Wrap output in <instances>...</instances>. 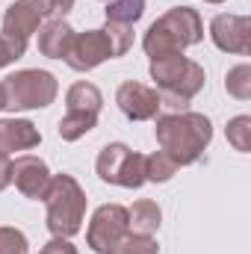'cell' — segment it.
<instances>
[{
    "label": "cell",
    "mask_w": 251,
    "mask_h": 254,
    "mask_svg": "<svg viewBox=\"0 0 251 254\" xmlns=\"http://www.w3.org/2000/svg\"><path fill=\"white\" fill-rule=\"evenodd\" d=\"M154 133H157V142H160V151H166L178 169L181 166H192L204 157L207 145L213 142V125L207 116L201 113H175V116H157V125H154Z\"/></svg>",
    "instance_id": "6da1fadb"
},
{
    "label": "cell",
    "mask_w": 251,
    "mask_h": 254,
    "mask_svg": "<svg viewBox=\"0 0 251 254\" xmlns=\"http://www.w3.org/2000/svg\"><path fill=\"white\" fill-rule=\"evenodd\" d=\"M151 80L160 95V113L175 116V113L189 110L192 98L204 89L207 74L198 63L187 60L184 54H175V57H163L151 63Z\"/></svg>",
    "instance_id": "7a4b0ae2"
},
{
    "label": "cell",
    "mask_w": 251,
    "mask_h": 254,
    "mask_svg": "<svg viewBox=\"0 0 251 254\" xmlns=\"http://www.w3.org/2000/svg\"><path fill=\"white\" fill-rule=\"evenodd\" d=\"M201 39H204L201 15L189 6H175L148 27L145 39H142V48L154 63V60H163V57L184 54V48L198 45Z\"/></svg>",
    "instance_id": "3957f363"
},
{
    "label": "cell",
    "mask_w": 251,
    "mask_h": 254,
    "mask_svg": "<svg viewBox=\"0 0 251 254\" xmlns=\"http://www.w3.org/2000/svg\"><path fill=\"white\" fill-rule=\"evenodd\" d=\"M42 201L48 204V231L54 237L71 240L80 234L86 219V192L71 175H54Z\"/></svg>",
    "instance_id": "277c9868"
},
{
    "label": "cell",
    "mask_w": 251,
    "mask_h": 254,
    "mask_svg": "<svg viewBox=\"0 0 251 254\" xmlns=\"http://www.w3.org/2000/svg\"><path fill=\"white\" fill-rule=\"evenodd\" d=\"M3 92H6V110L12 113H24V110H45L57 101V77L51 71L42 68H24L15 71L3 80Z\"/></svg>",
    "instance_id": "5b68a950"
},
{
    "label": "cell",
    "mask_w": 251,
    "mask_h": 254,
    "mask_svg": "<svg viewBox=\"0 0 251 254\" xmlns=\"http://www.w3.org/2000/svg\"><path fill=\"white\" fill-rule=\"evenodd\" d=\"M74 9V0H15L6 15H3V36H15L30 42L33 33H39V27L51 18H63Z\"/></svg>",
    "instance_id": "8992f818"
},
{
    "label": "cell",
    "mask_w": 251,
    "mask_h": 254,
    "mask_svg": "<svg viewBox=\"0 0 251 254\" xmlns=\"http://www.w3.org/2000/svg\"><path fill=\"white\" fill-rule=\"evenodd\" d=\"M95 172L104 184L125 187V190H139L145 184V157L133 151L125 142H110L101 148Z\"/></svg>",
    "instance_id": "52a82bcc"
},
{
    "label": "cell",
    "mask_w": 251,
    "mask_h": 254,
    "mask_svg": "<svg viewBox=\"0 0 251 254\" xmlns=\"http://www.w3.org/2000/svg\"><path fill=\"white\" fill-rule=\"evenodd\" d=\"M127 231V207L122 204H101L92 213L89 231H86V246L95 254H107Z\"/></svg>",
    "instance_id": "ba28073f"
},
{
    "label": "cell",
    "mask_w": 251,
    "mask_h": 254,
    "mask_svg": "<svg viewBox=\"0 0 251 254\" xmlns=\"http://www.w3.org/2000/svg\"><path fill=\"white\" fill-rule=\"evenodd\" d=\"M113 60V45L107 39L104 30H86V33H77L68 54H65V65L71 71H92L101 63Z\"/></svg>",
    "instance_id": "9c48e42d"
},
{
    "label": "cell",
    "mask_w": 251,
    "mask_h": 254,
    "mask_svg": "<svg viewBox=\"0 0 251 254\" xmlns=\"http://www.w3.org/2000/svg\"><path fill=\"white\" fill-rule=\"evenodd\" d=\"M210 39L219 51L225 54H251V21L246 15L222 12L210 21Z\"/></svg>",
    "instance_id": "30bf717a"
},
{
    "label": "cell",
    "mask_w": 251,
    "mask_h": 254,
    "mask_svg": "<svg viewBox=\"0 0 251 254\" xmlns=\"http://www.w3.org/2000/svg\"><path fill=\"white\" fill-rule=\"evenodd\" d=\"M116 104L130 122H151L160 116V95L157 89L136 83V80H125L116 92Z\"/></svg>",
    "instance_id": "8fae6325"
},
{
    "label": "cell",
    "mask_w": 251,
    "mask_h": 254,
    "mask_svg": "<svg viewBox=\"0 0 251 254\" xmlns=\"http://www.w3.org/2000/svg\"><path fill=\"white\" fill-rule=\"evenodd\" d=\"M51 169L42 157H33V154H21L15 157L12 163V184L15 190L21 192L24 198H33V201H42L45 192H48V184H51Z\"/></svg>",
    "instance_id": "7c38bea8"
},
{
    "label": "cell",
    "mask_w": 251,
    "mask_h": 254,
    "mask_svg": "<svg viewBox=\"0 0 251 254\" xmlns=\"http://www.w3.org/2000/svg\"><path fill=\"white\" fill-rule=\"evenodd\" d=\"M42 142L39 127L27 119H0V154L9 157L15 151H30Z\"/></svg>",
    "instance_id": "4fadbf2b"
},
{
    "label": "cell",
    "mask_w": 251,
    "mask_h": 254,
    "mask_svg": "<svg viewBox=\"0 0 251 254\" xmlns=\"http://www.w3.org/2000/svg\"><path fill=\"white\" fill-rule=\"evenodd\" d=\"M74 27L65 18H51L39 27V51L48 60H65L71 42H74Z\"/></svg>",
    "instance_id": "5bb4252c"
},
{
    "label": "cell",
    "mask_w": 251,
    "mask_h": 254,
    "mask_svg": "<svg viewBox=\"0 0 251 254\" xmlns=\"http://www.w3.org/2000/svg\"><path fill=\"white\" fill-rule=\"evenodd\" d=\"M160 222H163V210L157 201L151 198H139L130 210H127V228L133 234H145V237H154L160 231Z\"/></svg>",
    "instance_id": "9a60e30c"
},
{
    "label": "cell",
    "mask_w": 251,
    "mask_h": 254,
    "mask_svg": "<svg viewBox=\"0 0 251 254\" xmlns=\"http://www.w3.org/2000/svg\"><path fill=\"white\" fill-rule=\"evenodd\" d=\"M65 104H68V110H77V113H95V116H98L101 107H104V95H101V89H98L95 83L80 80V83H74V86L68 89Z\"/></svg>",
    "instance_id": "2e32d148"
},
{
    "label": "cell",
    "mask_w": 251,
    "mask_h": 254,
    "mask_svg": "<svg viewBox=\"0 0 251 254\" xmlns=\"http://www.w3.org/2000/svg\"><path fill=\"white\" fill-rule=\"evenodd\" d=\"M98 127V116L95 113H77V110H68L63 119H60V136H63V142H77V139H83L86 133H92Z\"/></svg>",
    "instance_id": "e0dca14e"
},
{
    "label": "cell",
    "mask_w": 251,
    "mask_h": 254,
    "mask_svg": "<svg viewBox=\"0 0 251 254\" xmlns=\"http://www.w3.org/2000/svg\"><path fill=\"white\" fill-rule=\"evenodd\" d=\"M178 175V163L166 154V151H154L145 157V184H166Z\"/></svg>",
    "instance_id": "ac0fdd59"
},
{
    "label": "cell",
    "mask_w": 251,
    "mask_h": 254,
    "mask_svg": "<svg viewBox=\"0 0 251 254\" xmlns=\"http://www.w3.org/2000/svg\"><path fill=\"white\" fill-rule=\"evenodd\" d=\"M104 12H107V21L133 27L145 15V0H110Z\"/></svg>",
    "instance_id": "d6986e66"
},
{
    "label": "cell",
    "mask_w": 251,
    "mask_h": 254,
    "mask_svg": "<svg viewBox=\"0 0 251 254\" xmlns=\"http://www.w3.org/2000/svg\"><path fill=\"white\" fill-rule=\"evenodd\" d=\"M160 252V246H157V240L154 237H145V234H133V231H127L125 237L110 249L107 254H157Z\"/></svg>",
    "instance_id": "ffe728a7"
},
{
    "label": "cell",
    "mask_w": 251,
    "mask_h": 254,
    "mask_svg": "<svg viewBox=\"0 0 251 254\" xmlns=\"http://www.w3.org/2000/svg\"><path fill=\"white\" fill-rule=\"evenodd\" d=\"M225 89L228 95H234L237 101H249L251 98V65L243 63V65H234L225 77Z\"/></svg>",
    "instance_id": "44dd1931"
},
{
    "label": "cell",
    "mask_w": 251,
    "mask_h": 254,
    "mask_svg": "<svg viewBox=\"0 0 251 254\" xmlns=\"http://www.w3.org/2000/svg\"><path fill=\"white\" fill-rule=\"evenodd\" d=\"M225 136H228V142H231L237 151L249 154L251 151V116H237V119H231L228 127H225Z\"/></svg>",
    "instance_id": "7402d4cb"
},
{
    "label": "cell",
    "mask_w": 251,
    "mask_h": 254,
    "mask_svg": "<svg viewBox=\"0 0 251 254\" xmlns=\"http://www.w3.org/2000/svg\"><path fill=\"white\" fill-rule=\"evenodd\" d=\"M104 33H107V39H110V45H113V57H125L127 51L133 48V27L107 21Z\"/></svg>",
    "instance_id": "603a6c76"
},
{
    "label": "cell",
    "mask_w": 251,
    "mask_h": 254,
    "mask_svg": "<svg viewBox=\"0 0 251 254\" xmlns=\"http://www.w3.org/2000/svg\"><path fill=\"white\" fill-rule=\"evenodd\" d=\"M30 243L18 228H0V254H27Z\"/></svg>",
    "instance_id": "cb8c5ba5"
},
{
    "label": "cell",
    "mask_w": 251,
    "mask_h": 254,
    "mask_svg": "<svg viewBox=\"0 0 251 254\" xmlns=\"http://www.w3.org/2000/svg\"><path fill=\"white\" fill-rule=\"evenodd\" d=\"M24 54H27V42H24V39L3 36V33H0V68L12 65L15 60H21Z\"/></svg>",
    "instance_id": "d4e9b609"
},
{
    "label": "cell",
    "mask_w": 251,
    "mask_h": 254,
    "mask_svg": "<svg viewBox=\"0 0 251 254\" xmlns=\"http://www.w3.org/2000/svg\"><path fill=\"white\" fill-rule=\"evenodd\" d=\"M42 254H77V249H74L71 240H65V237H51V240L45 243Z\"/></svg>",
    "instance_id": "484cf974"
},
{
    "label": "cell",
    "mask_w": 251,
    "mask_h": 254,
    "mask_svg": "<svg viewBox=\"0 0 251 254\" xmlns=\"http://www.w3.org/2000/svg\"><path fill=\"white\" fill-rule=\"evenodd\" d=\"M9 184H12V163H9V157L0 154V192L6 190Z\"/></svg>",
    "instance_id": "4316f807"
},
{
    "label": "cell",
    "mask_w": 251,
    "mask_h": 254,
    "mask_svg": "<svg viewBox=\"0 0 251 254\" xmlns=\"http://www.w3.org/2000/svg\"><path fill=\"white\" fill-rule=\"evenodd\" d=\"M0 110H6V92H3V83H0Z\"/></svg>",
    "instance_id": "83f0119b"
},
{
    "label": "cell",
    "mask_w": 251,
    "mask_h": 254,
    "mask_svg": "<svg viewBox=\"0 0 251 254\" xmlns=\"http://www.w3.org/2000/svg\"><path fill=\"white\" fill-rule=\"evenodd\" d=\"M204 3H225V0H204Z\"/></svg>",
    "instance_id": "f1b7e54d"
},
{
    "label": "cell",
    "mask_w": 251,
    "mask_h": 254,
    "mask_svg": "<svg viewBox=\"0 0 251 254\" xmlns=\"http://www.w3.org/2000/svg\"><path fill=\"white\" fill-rule=\"evenodd\" d=\"M104 3H110V0H104Z\"/></svg>",
    "instance_id": "f546056e"
}]
</instances>
